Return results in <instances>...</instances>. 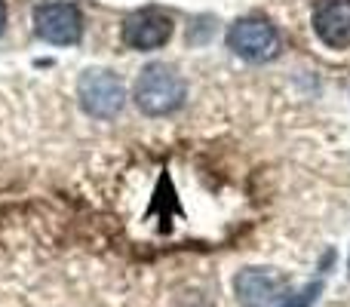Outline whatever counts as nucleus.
<instances>
[{"instance_id": "f03ea898", "label": "nucleus", "mask_w": 350, "mask_h": 307, "mask_svg": "<svg viewBox=\"0 0 350 307\" xmlns=\"http://www.w3.org/2000/svg\"><path fill=\"white\" fill-rule=\"evenodd\" d=\"M185 80L172 65L151 62L148 68H142L139 80H135L133 98L148 117H166L185 105Z\"/></svg>"}, {"instance_id": "423d86ee", "label": "nucleus", "mask_w": 350, "mask_h": 307, "mask_svg": "<svg viewBox=\"0 0 350 307\" xmlns=\"http://www.w3.org/2000/svg\"><path fill=\"white\" fill-rule=\"evenodd\" d=\"M172 37V18L160 10H139L123 22V43L139 53L160 49Z\"/></svg>"}, {"instance_id": "7ed1b4c3", "label": "nucleus", "mask_w": 350, "mask_h": 307, "mask_svg": "<svg viewBox=\"0 0 350 307\" xmlns=\"http://www.w3.org/2000/svg\"><path fill=\"white\" fill-rule=\"evenodd\" d=\"M228 46L246 62H271L280 53V34L265 16H243L228 28Z\"/></svg>"}, {"instance_id": "39448f33", "label": "nucleus", "mask_w": 350, "mask_h": 307, "mask_svg": "<svg viewBox=\"0 0 350 307\" xmlns=\"http://www.w3.org/2000/svg\"><path fill=\"white\" fill-rule=\"evenodd\" d=\"M34 34L53 46H74L83 37V16L74 3L55 0L34 10Z\"/></svg>"}, {"instance_id": "6e6552de", "label": "nucleus", "mask_w": 350, "mask_h": 307, "mask_svg": "<svg viewBox=\"0 0 350 307\" xmlns=\"http://www.w3.org/2000/svg\"><path fill=\"white\" fill-rule=\"evenodd\" d=\"M6 28V0H0V34Z\"/></svg>"}, {"instance_id": "1a4fd4ad", "label": "nucleus", "mask_w": 350, "mask_h": 307, "mask_svg": "<svg viewBox=\"0 0 350 307\" xmlns=\"http://www.w3.org/2000/svg\"><path fill=\"white\" fill-rule=\"evenodd\" d=\"M347 271H350V255H347Z\"/></svg>"}, {"instance_id": "0eeeda50", "label": "nucleus", "mask_w": 350, "mask_h": 307, "mask_svg": "<svg viewBox=\"0 0 350 307\" xmlns=\"http://www.w3.org/2000/svg\"><path fill=\"white\" fill-rule=\"evenodd\" d=\"M314 34L329 49H350V0H320L314 10Z\"/></svg>"}, {"instance_id": "20e7f679", "label": "nucleus", "mask_w": 350, "mask_h": 307, "mask_svg": "<svg viewBox=\"0 0 350 307\" xmlns=\"http://www.w3.org/2000/svg\"><path fill=\"white\" fill-rule=\"evenodd\" d=\"M80 105H83L86 114L98 117V120H111V117L120 114L123 102H126V90H123L120 77L102 68H90V71L80 74Z\"/></svg>"}, {"instance_id": "f257e3e1", "label": "nucleus", "mask_w": 350, "mask_h": 307, "mask_svg": "<svg viewBox=\"0 0 350 307\" xmlns=\"http://www.w3.org/2000/svg\"><path fill=\"white\" fill-rule=\"evenodd\" d=\"M237 302L243 307H310L320 295V283H292L267 267H246L234 277Z\"/></svg>"}]
</instances>
